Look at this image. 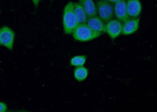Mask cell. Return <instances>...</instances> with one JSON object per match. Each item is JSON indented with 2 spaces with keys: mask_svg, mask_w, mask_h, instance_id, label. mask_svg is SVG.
<instances>
[{
  "mask_svg": "<svg viewBox=\"0 0 157 112\" xmlns=\"http://www.w3.org/2000/svg\"><path fill=\"white\" fill-rule=\"evenodd\" d=\"M114 15L117 20L124 22L130 19L128 15L126 1H121L114 4Z\"/></svg>",
  "mask_w": 157,
  "mask_h": 112,
  "instance_id": "cell-8",
  "label": "cell"
},
{
  "mask_svg": "<svg viewBox=\"0 0 157 112\" xmlns=\"http://www.w3.org/2000/svg\"><path fill=\"white\" fill-rule=\"evenodd\" d=\"M72 33L75 40L81 42L90 41L102 34L91 30L86 23L78 25Z\"/></svg>",
  "mask_w": 157,
  "mask_h": 112,
  "instance_id": "cell-2",
  "label": "cell"
},
{
  "mask_svg": "<svg viewBox=\"0 0 157 112\" xmlns=\"http://www.w3.org/2000/svg\"><path fill=\"white\" fill-rule=\"evenodd\" d=\"M126 7L129 17L132 19L138 17L142 10L140 0H127Z\"/></svg>",
  "mask_w": 157,
  "mask_h": 112,
  "instance_id": "cell-7",
  "label": "cell"
},
{
  "mask_svg": "<svg viewBox=\"0 0 157 112\" xmlns=\"http://www.w3.org/2000/svg\"><path fill=\"white\" fill-rule=\"evenodd\" d=\"M74 11L78 24L86 23L88 19L84 8L79 2L73 3Z\"/></svg>",
  "mask_w": 157,
  "mask_h": 112,
  "instance_id": "cell-11",
  "label": "cell"
},
{
  "mask_svg": "<svg viewBox=\"0 0 157 112\" xmlns=\"http://www.w3.org/2000/svg\"><path fill=\"white\" fill-rule=\"evenodd\" d=\"M7 110V106L5 103L0 102V112H6Z\"/></svg>",
  "mask_w": 157,
  "mask_h": 112,
  "instance_id": "cell-14",
  "label": "cell"
},
{
  "mask_svg": "<svg viewBox=\"0 0 157 112\" xmlns=\"http://www.w3.org/2000/svg\"><path fill=\"white\" fill-rule=\"evenodd\" d=\"M123 24L117 19H112L106 24V33L112 40H114L121 34Z\"/></svg>",
  "mask_w": 157,
  "mask_h": 112,
  "instance_id": "cell-5",
  "label": "cell"
},
{
  "mask_svg": "<svg viewBox=\"0 0 157 112\" xmlns=\"http://www.w3.org/2000/svg\"><path fill=\"white\" fill-rule=\"evenodd\" d=\"M107 1L114 4L116 3L121 2V1H126L127 0H107Z\"/></svg>",
  "mask_w": 157,
  "mask_h": 112,
  "instance_id": "cell-16",
  "label": "cell"
},
{
  "mask_svg": "<svg viewBox=\"0 0 157 112\" xmlns=\"http://www.w3.org/2000/svg\"><path fill=\"white\" fill-rule=\"evenodd\" d=\"M98 16L106 23L114 16V4L107 0H98L96 2Z\"/></svg>",
  "mask_w": 157,
  "mask_h": 112,
  "instance_id": "cell-3",
  "label": "cell"
},
{
  "mask_svg": "<svg viewBox=\"0 0 157 112\" xmlns=\"http://www.w3.org/2000/svg\"><path fill=\"white\" fill-rule=\"evenodd\" d=\"M40 0H32V2H33V5H34L35 6L37 7L39 4V2H40Z\"/></svg>",
  "mask_w": 157,
  "mask_h": 112,
  "instance_id": "cell-15",
  "label": "cell"
},
{
  "mask_svg": "<svg viewBox=\"0 0 157 112\" xmlns=\"http://www.w3.org/2000/svg\"><path fill=\"white\" fill-rule=\"evenodd\" d=\"M140 18L129 19L123 22L121 34L129 35L135 33L139 27Z\"/></svg>",
  "mask_w": 157,
  "mask_h": 112,
  "instance_id": "cell-9",
  "label": "cell"
},
{
  "mask_svg": "<svg viewBox=\"0 0 157 112\" xmlns=\"http://www.w3.org/2000/svg\"><path fill=\"white\" fill-rule=\"evenodd\" d=\"M79 3L84 8L88 18L97 15L96 4L94 0H79Z\"/></svg>",
  "mask_w": 157,
  "mask_h": 112,
  "instance_id": "cell-10",
  "label": "cell"
},
{
  "mask_svg": "<svg viewBox=\"0 0 157 112\" xmlns=\"http://www.w3.org/2000/svg\"><path fill=\"white\" fill-rule=\"evenodd\" d=\"M63 24L64 33L67 34L72 33L78 25L74 13L73 2H68L64 8Z\"/></svg>",
  "mask_w": 157,
  "mask_h": 112,
  "instance_id": "cell-1",
  "label": "cell"
},
{
  "mask_svg": "<svg viewBox=\"0 0 157 112\" xmlns=\"http://www.w3.org/2000/svg\"><path fill=\"white\" fill-rule=\"evenodd\" d=\"M88 72V69L84 67H77L74 71V77L78 82L85 80L87 77Z\"/></svg>",
  "mask_w": 157,
  "mask_h": 112,
  "instance_id": "cell-12",
  "label": "cell"
},
{
  "mask_svg": "<svg viewBox=\"0 0 157 112\" xmlns=\"http://www.w3.org/2000/svg\"><path fill=\"white\" fill-rule=\"evenodd\" d=\"M86 24L94 31L101 34L106 33V24L98 15L88 18Z\"/></svg>",
  "mask_w": 157,
  "mask_h": 112,
  "instance_id": "cell-6",
  "label": "cell"
},
{
  "mask_svg": "<svg viewBox=\"0 0 157 112\" xmlns=\"http://www.w3.org/2000/svg\"><path fill=\"white\" fill-rule=\"evenodd\" d=\"M15 33L13 31L7 26H5L0 29V43L10 50L13 47Z\"/></svg>",
  "mask_w": 157,
  "mask_h": 112,
  "instance_id": "cell-4",
  "label": "cell"
},
{
  "mask_svg": "<svg viewBox=\"0 0 157 112\" xmlns=\"http://www.w3.org/2000/svg\"><path fill=\"white\" fill-rule=\"evenodd\" d=\"M86 57L85 56H77L71 58L70 64L75 67L82 66L85 65L86 61Z\"/></svg>",
  "mask_w": 157,
  "mask_h": 112,
  "instance_id": "cell-13",
  "label": "cell"
},
{
  "mask_svg": "<svg viewBox=\"0 0 157 112\" xmlns=\"http://www.w3.org/2000/svg\"><path fill=\"white\" fill-rule=\"evenodd\" d=\"M1 43H0V45H1Z\"/></svg>",
  "mask_w": 157,
  "mask_h": 112,
  "instance_id": "cell-17",
  "label": "cell"
}]
</instances>
